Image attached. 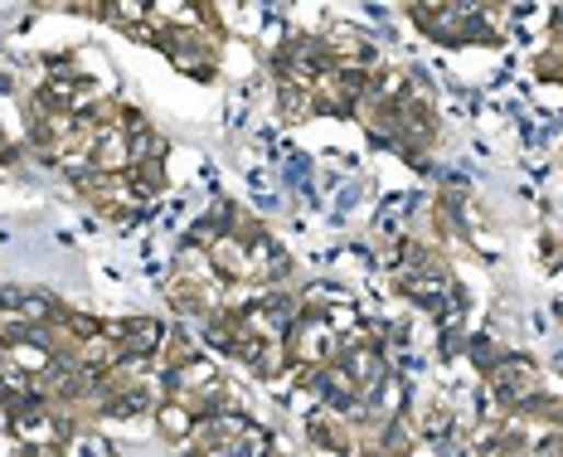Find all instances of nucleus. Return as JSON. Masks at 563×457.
<instances>
[{"label":"nucleus","mask_w":563,"mask_h":457,"mask_svg":"<svg viewBox=\"0 0 563 457\" xmlns=\"http://www.w3.org/2000/svg\"><path fill=\"white\" fill-rule=\"evenodd\" d=\"M0 93H15V69H5V64H0Z\"/></svg>","instance_id":"obj_17"},{"label":"nucleus","mask_w":563,"mask_h":457,"mask_svg":"<svg viewBox=\"0 0 563 457\" xmlns=\"http://www.w3.org/2000/svg\"><path fill=\"white\" fill-rule=\"evenodd\" d=\"M165 302H171L180 317H209V311L223 307V297L214 293L205 277H189V273H175L171 283H165Z\"/></svg>","instance_id":"obj_7"},{"label":"nucleus","mask_w":563,"mask_h":457,"mask_svg":"<svg viewBox=\"0 0 563 457\" xmlns=\"http://www.w3.org/2000/svg\"><path fill=\"white\" fill-rule=\"evenodd\" d=\"M535 73H539V78H554V83H563V39H554L544 54H539V59H535Z\"/></svg>","instance_id":"obj_15"},{"label":"nucleus","mask_w":563,"mask_h":457,"mask_svg":"<svg viewBox=\"0 0 563 457\" xmlns=\"http://www.w3.org/2000/svg\"><path fill=\"white\" fill-rule=\"evenodd\" d=\"M195 423H199L195 409L180 404V399H171V395H165L161 409H156V429H161L165 443H189V438H195Z\"/></svg>","instance_id":"obj_9"},{"label":"nucleus","mask_w":563,"mask_h":457,"mask_svg":"<svg viewBox=\"0 0 563 457\" xmlns=\"http://www.w3.org/2000/svg\"><path fill=\"white\" fill-rule=\"evenodd\" d=\"M5 151H10V147H5V137H0V165H5Z\"/></svg>","instance_id":"obj_19"},{"label":"nucleus","mask_w":563,"mask_h":457,"mask_svg":"<svg viewBox=\"0 0 563 457\" xmlns=\"http://www.w3.org/2000/svg\"><path fill=\"white\" fill-rule=\"evenodd\" d=\"M452 433V409L447 404H427L418 414V438H447Z\"/></svg>","instance_id":"obj_13"},{"label":"nucleus","mask_w":563,"mask_h":457,"mask_svg":"<svg viewBox=\"0 0 563 457\" xmlns=\"http://www.w3.org/2000/svg\"><path fill=\"white\" fill-rule=\"evenodd\" d=\"M248 370H253L257 380H277L282 370H291V351H287V341H263V351H257V361L248 365Z\"/></svg>","instance_id":"obj_12"},{"label":"nucleus","mask_w":563,"mask_h":457,"mask_svg":"<svg viewBox=\"0 0 563 457\" xmlns=\"http://www.w3.org/2000/svg\"><path fill=\"white\" fill-rule=\"evenodd\" d=\"M307 443L311 448H325V453H355V423L331 414V409H317L307 419Z\"/></svg>","instance_id":"obj_8"},{"label":"nucleus","mask_w":563,"mask_h":457,"mask_svg":"<svg viewBox=\"0 0 563 457\" xmlns=\"http://www.w3.org/2000/svg\"><path fill=\"white\" fill-rule=\"evenodd\" d=\"M486 389H491V399L505 409V414H515V409L529 404L535 395H544V370H539L529 355L510 351V355H505V361L486 375Z\"/></svg>","instance_id":"obj_2"},{"label":"nucleus","mask_w":563,"mask_h":457,"mask_svg":"<svg viewBox=\"0 0 563 457\" xmlns=\"http://www.w3.org/2000/svg\"><path fill=\"white\" fill-rule=\"evenodd\" d=\"M317 107V93L311 88H297V83H277V117L282 122H307Z\"/></svg>","instance_id":"obj_10"},{"label":"nucleus","mask_w":563,"mask_h":457,"mask_svg":"<svg viewBox=\"0 0 563 457\" xmlns=\"http://www.w3.org/2000/svg\"><path fill=\"white\" fill-rule=\"evenodd\" d=\"M127 185H131V195H137L141 205H146V199H156L165 191V161H137L127 171Z\"/></svg>","instance_id":"obj_11"},{"label":"nucleus","mask_w":563,"mask_h":457,"mask_svg":"<svg viewBox=\"0 0 563 457\" xmlns=\"http://www.w3.org/2000/svg\"><path fill=\"white\" fill-rule=\"evenodd\" d=\"M287 351H291V365H297L301 375H307V370H325V365L341 355V336H335V327L321 317V311H307V317L291 327Z\"/></svg>","instance_id":"obj_3"},{"label":"nucleus","mask_w":563,"mask_h":457,"mask_svg":"<svg viewBox=\"0 0 563 457\" xmlns=\"http://www.w3.org/2000/svg\"><path fill=\"white\" fill-rule=\"evenodd\" d=\"M78 191H83L88 205H93L103 219H112V225H127V219L141 215V199L131 195L127 175H103V171H93L88 181H78Z\"/></svg>","instance_id":"obj_4"},{"label":"nucleus","mask_w":563,"mask_h":457,"mask_svg":"<svg viewBox=\"0 0 563 457\" xmlns=\"http://www.w3.org/2000/svg\"><path fill=\"white\" fill-rule=\"evenodd\" d=\"M539 249H544V259L554 263V267H563V233L559 229H549L544 239H539Z\"/></svg>","instance_id":"obj_16"},{"label":"nucleus","mask_w":563,"mask_h":457,"mask_svg":"<svg viewBox=\"0 0 563 457\" xmlns=\"http://www.w3.org/2000/svg\"><path fill=\"white\" fill-rule=\"evenodd\" d=\"M325 54H331V69H375V44L359 35L355 25H331V35H321Z\"/></svg>","instance_id":"obj_6"},{"label":"nucleus","mask_w":563,"mask_h":457,"mask_svg":"<svg viewBox=\"0 0 563 457\" xmlns=\"http://www.w3.org/2000/svg\"><path fill=\"white\" fill-rule=\"evenodd\" d=\"M505 355H510V351H495V341H491V336H476V341H471V361H476V370H481V375H491L495 365L505 361Z\"/></svg>","instance_id":"obj_14"},{"label":"nucleus","mask_w":563,"mask_h":457,"mask_svg":"<svg viewBox=\"0 0 563 457\" xmlns=\"http://www.w3.org/2000/svg\"><path fill=\"white\" fill-rule=\"evenodd\" d=\"M409 15L423 25V35H433L443 44H501L505 39L501 30H491L481 5H413Z\"/></svg>","instance_id":"obj_1"},{"label":"nucleus","mask_w":563,"mask_h":457,"mask_svg":"<svg viewBox=\"0 0 563 457\" xmlns=\"http://www.w3.org/2000/svg\"><path fill=\"white\" fill-rule=\"evenodd\" d=\"M103 331L112 341L122 345V351H131V355H161V345H165V321H156V317H127V321H103Z\"/></svg>","instance_id":"obj_5"},{"label":"nucleus","mask_w":563,"mask_h":457,"mask_svg":"<svg viewBox=\"0 0 563 457\" xmlns=\"http://www.w3.org/2000/svg\"><path fill=\"white\" fill-rule=\"evenodd\" d=\"M15 457H59V453H54V448H20Z\"/></svg>","instance_id":"obj_18"}]
</instances>
